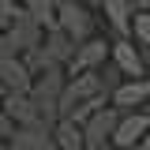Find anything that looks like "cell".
I'll return each mask as SVG.
<instances>
[{
	"mask_svg": "<svg viewBox=\"0 0 150 150\" xmlns=\"http://www.w3.org/2000/svg\"><path fill=\"white\" fill-rule=\"evenodd\" d=\"M116 120H120V109L116 105H101V109H94L86 120H83V150H105L112 143V128H116Z\"/></svg>",
	"mask_w": 150,
	"mask_h": 150,
	"instance_id": "cell-1",
	"label": "cell"
},
{
	"mask_svg": "<svg viewBox=\"0 0 150 150\" xmlns=\"http://www.w3.org/2000/svg\"><path fill=\"white\" fill-rule=\"evenodd\" d=\"M41 34H45V26L38 23L23 4H19L15 11H11V19H8V26H4V38L11 41V49H15L19 56L26 53V49H34L38 41H41Z\"/></svg>",
	"mask_w": 150,
	"mask_h": 150,
	"instance_id": "cell-2",
	"label": "cell"
},
{
	"mask_svg": "<svg viewBox=\"0 0 150 150\" xmlns=\"http://www.w3.org/2000/svg\"><path fill=\"white\" fill-rule=\"evenodd\" d=\"M56 26L68 30L75 41H86L94 34V8L75 0H56Z\"/></svg>",
	"mask_w": 150,
	"mask_h": 150,
	"instance_id": "cell-3",
	"label": "cell"
},
{
	"mask_svg": "<svg viewBox=\"0 0 150 150\" xmlns=\"http://www.w3.org/2000/svg\"><path fill=\"white\" fill-rule=\"evenodd\" d=\"M150 128V109H120V120H116V128H112V146H139V139L146 135Z\"/></svg>",
	"mask_w": 150,
	"mask_h": 150,
	"instance_id": "cell-4",
	"label": "cell"
},
{
	"mask_svg": "<svg viewBox=\"0 0 150 150\" xmlns=\"http://www.w3.org/2000/svg\"><path fill=\"white\" fill-rule=\"evenodd\" d=\"M109 45L112 41H105V38H86V41H79L75 45V53H71V60L64 64V71L68 75H75V71H90V68H101L105 60H109Z\"/></svg>",
	"mask_w": 150,
	"mask_h": 150,
	"instance_id": "cell-5",
	"label": "cell"
},
{
	"mask_svg": "<svg viewBox=\"0 0 150 150\" xmlns=\"http://www.w3.org/2000/svg\"><path fill=\"white\" fill-rule=\"evenodd\" d=\"M150 98V75H135V79H120L109 90V105L116 109H143Z\"/></svg>",
	"mask_w": 150,
	"mask_h": 150,
	"instance_id": "cell-6",
	"label": "cell"
},
{
	"mask_svg": "<svg viewBox=\"0 0 150 150\" xmlns=\"http://www.w3.org/2000/svg\"><path fill=\"white\" fill-rule=\"evenodd\" d=\"M11 150H49L53 143V124H15V131L8 135Z\"/></svg>",
	"mask_w": 150,
	"mask_h": 150,
	"instance_id": "cell-7",
	"label": "cell"
},
{
	"mask_svg": "<svg viewBox=\"0 0 150 150\" xmlns=\"http://www.w3.org/2000/svg\"><path fill=\"white\" fill-rule=\"evenodd\" d=\"M109 60L124 71V79H135V75H146V60L135 49V38H116L109 45Z\"/></svg>",
	"mask_w": 150,
	"mask_h": 150,
	"instance_id": "cell-8",
	"label": "cell"
},
{
	"mask_svg": "<svg viewBox=\"0 0 150 150\" xmlns=\"http://www.w3.org/2000/svg\"><path fill=\"white\" fill-rule=\"evenodd\" d=\"M34 71L26 68L23 56H0V86L4 90H30Z\"/></svg>",
	"mask_w": 150,
	"mask_h": 150,
	"instance_id": "cell-9",
	"label": "cell"
},
{
	"mask_svg": "<svg viewBox=\"0 0 150 150\" xmlns=\"http://www.w3.org/2000/svg\"><path fill=\"white\" fill-rule=\"evenodd\" d=\"M98 8L105 11V19H109L112 34L116 38H131V0H98Z\"/></svg>",
	"mask_w": 150,
	"mask_h": 150,
	"instance_id": "cell-10",
	"label": "cell"
},
{
	"mask_svg": "<svg viewBox=\"0 0 150 150\" xmlns=\"http://www.w3.org/2000/svg\"><path fill=\"white\" fill-rule=\"evenodd\" d=\"M53 143L60 150H83V124L71 116H56L53 120Z\"/></svg>",
	"mask_w": 150,
	"mask_h": 150,
	"instance_id": "cell-11",
	"label": "cell"
},
{
	"mask_svg": "<svg viewBox=\"0 0 150 150\" xmlns=\"http://www.w3.org/2000/svg\"><path fill=\"white\" fill-rule=\"evenodd\" d=\"M23 8H26V11H30L45 30L56 26V0H23Z\"/></svg>",
	"mask_w": 150,
	"mask_h": 150,
	"instance_id": "cell-12",
	"label": "cell"
},
{
	"mask_svg": "<svg viewBox=\"0 0 150 150\" xmlns=\"http://www.w3.org/2000/svg\"><path fill=\"white\" fill-rule=\"evenodd\" d=\"M131 38H135V45L150 49V8H135L131 11Z\"/></svg>",
	"mask_w": 150,
	"mask_h": 150,
	"instance_id": "cell-13",
	"label": "cell"
},
{
	"mask_svg": "<svg viewBox=\"0 0 150 150\" xmlns=\"http://www.w3.org/2000/svg\"><path fill=\"white\" fill-rule=\"evenodd\" d=\"M11 131H15V120H11V116H8V109H4V105H0V135H4V139H8V135H11Z\"/></svg>",
	"mask_w": 150,
	"mask_h": 150,
	"instance_id": "cell-14",
	"label": "cell"
},
{
	"mask_svg": "<svg viewBox=\"0 0 150 150\" xmlns=\"http://www.w3.org/2000/svg\"><path fill=\"white\" fill-rule=\"evenodd\" d=\"M139 146H143V150H150V128H146V135L139 139Z\"/></svg>",
	"mask_w": 150,
	"mask_h": 150,
	"instance_id": "cell-15",
	"label": "cell"
},
{
	"mask_svg": "<svg viewBox=\"0 0 150 150\" xmlns=\"http://www.w3.org/2000/svg\"><path fill=\"white\" fill-rule=\"evenodd\" d=\"M131 8H150V0H131Z\"/></svg>",
	"mask_w": 150,
	"mask_h": 150,
	"instance_id": "cell-16",
	"label": "cell"
},
{
	"mask_svg": "<svg viewBox=\"0 0 150 150\" xmlns=\"http://www.w3.org/2000/svg\"><path fill=\"white\" fill-rule=\"evenodd\" d=\"M146 75H150V60H146Z\"/></svg>",
	"mask_w": 150,
	"mask_h": 150,
	"instance_id": "cell-17",
	"label": "cell"
},
{
	"mask_svg": "<svg viewBox=\"0 0 150 150\" xmlns=\"http://www.w3.org/2000/svg\"><path fill=\"white\" fill-rule=\"evenodd\" d=\"M146 109H150V98H146Z\"/></svg>",
	"mask_w": 150,
	"mask_h": 150,
	"instance_id": "cell-18",
	"label": "cell"
}]
</instances>
